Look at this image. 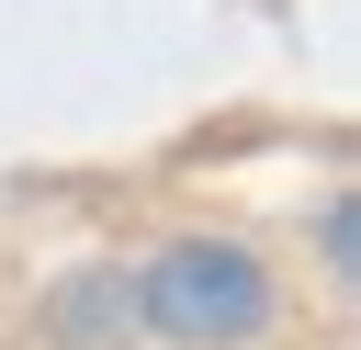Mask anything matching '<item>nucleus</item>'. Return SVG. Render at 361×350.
Instances as JSON below:
<instances>
[{"label":"nucleus","instance_id":"nucleus-2","mask_svg":"<svg viewBox=\"0 0 361 350\" xmlns=\"http://www.w3.org/2000/svg\"><path fill=\"white\" fill-rule=\"evenodd\" d=\"M45 339H56V350H124V339H147V316H135V271H124V260L68 271V282L45 294Z\"/></svg>","mask_w":361,"mask_h":350},{"label":"nucleus","instance_id":"nucleus-1","mask_svg":"<svg viewBox=\"0 0 361 350\" xmlns=\"http://www.w3.org/2000/svg\"><path fill=\"white\" fill-rule=\"evenodd\" d=\"M271 305H282V282L248 237H169L135 260V316L169 350H248L271 327Z\"/></svg>","mask_w":361,"mask_h":350},{"label":"nucleus","instance_id":"nucleus-3","mask_svg":"<svg viewBox=\"0 0 361 350\" xmlns=\"http://www.w3.org/2000/svg\"><path fill=\"white\" fill-rule=\"evenodd\" d=\"M361 215H350V192H327V215H316V237H327V271H350L361 260V237H350Z\"/></svg>","mask_w":361,"mask_h":350}]
</instances>
